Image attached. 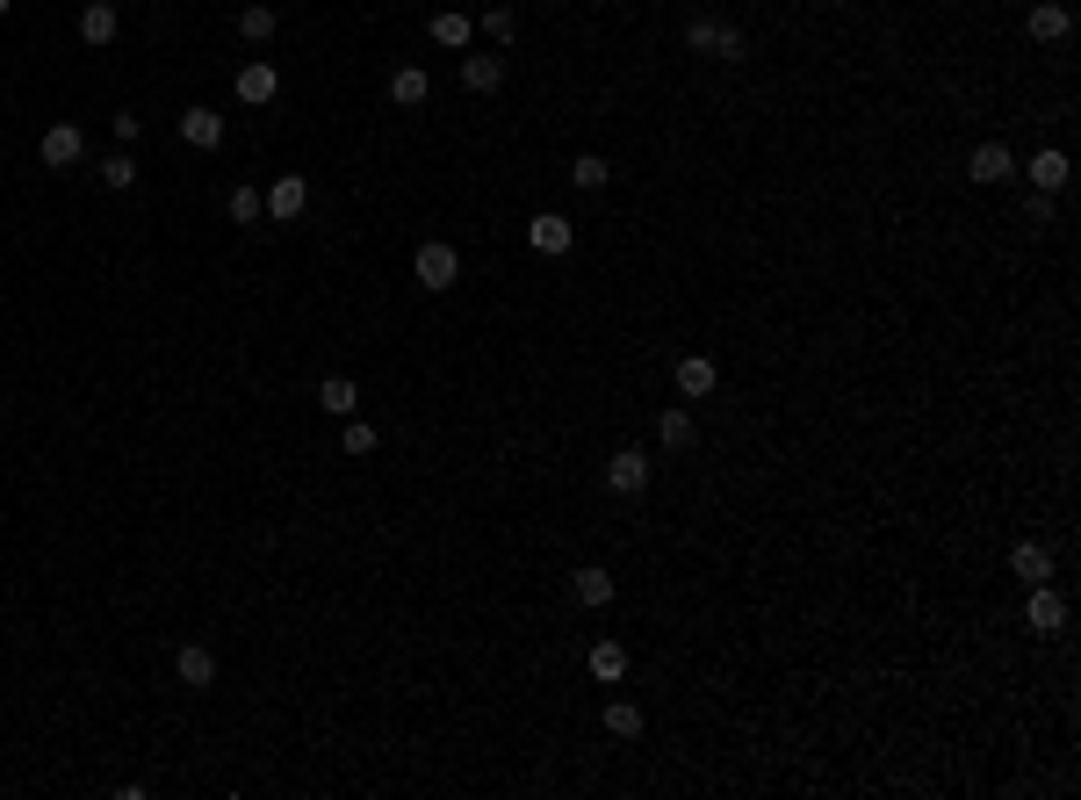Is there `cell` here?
I'll return each mask as SVG.
<instances>
[{
  "mask_svg": "<svg viewBox=\"0 0 1081 800\" xmlns=\"http://www.w3.org/2000/svg\"><path fill=\"white\" fill-rule=\"evenodd\" d=\"M469 36H476V22H469L462 8H440V15H433V44H447V51H469Z\"/></svg>",
  "mask_w": 1081,
  "mask_h": 800,
  "instance_id": "16",
  "label": "cell"
},
{
  "mask_svg": "<svg viewBox=\"0 0 1081 800\" xmlns=\"http://www.w3.org/2000/svg\"><path fill=\"white\" fill-rule=\"evenodd\" d=\"M303 209H310V181H303V174H281L275 188H267V217H281V224H296Z\"/></svg>",
  "mask_w": 1081,
  "mask_h": 800,
  "instance_id": "7",
  "label": "cell"
},
{
  "mask_svg": "<svg viewBox=\"0 0 1081 800\" xmlns=\"http://www.w3.org/2000/svg\"><path fill=\"white\" fill-rule=\"evenodd\" d=\"M527 245H533V253H570V245H577V224L555 217V209H541V217L527 224Z\"/></svg>",
  "mask_w": 1081,
  "mask_h": 800,
  "instance_id": "6",
  "label": "cell"
},
{
  "mask_svg": "<svg viewBox=\"0 0 1081 800\" xmlns=\"http://www.w3.org/2000/svg\"><path fill=\"white\" fill-rule=\"evenodd\" d=\"M606 729L613 735H642V707L635 699H613V707H606Z\"/></svg>",
  "mask_w": 1081,
  "mask_h": 800,
  "instance_id": "28",
  "label": "cell"
},
{
  "mask_svg": "<svg viewBox=\"0 0 1081 800\" xmlns=\"http://www.w3.org/2000/svg\"><path fill=\"white\" fill-rule=\"evenodd\" d=\"M714 58H721V66H743V58H750V36H743L736 22H721V36H714Z\"/></svg>",
  "mask_w": 1081,
  "mask_h": 800,
  "instance_id": "26",
  "label": "cell"
},
{
  "mask_svg": "<svg viewBox=\"0 0 1081 800\" xmlns=\"http://www.w3.org/2000/svg\"><path fill=\"white\" fill-rule=\"evenodd\" d=\"M591 679H599V685H620V679H628V649H620V642H599V649H591Z\"/></svg>",
  "mask_w": 1081,
  "mask_h": 800,
  "instance_id": "23",
  "label": "cell"
},
{
  "mask_svg": "<svg viewBox=\"0 0 1081 800\" xmlns=\"http://www.w3.org/2000/svg\"><path fill=\"white\" fill-rule=\"evenodd\" d=\"M606 490H620V498H642V490H649V454H642V448H620L613 462H606Z\"/></svg>",
  "mask_w": 1081,
  "mask_h": 800,
  "instance_id": "3",
  "label": "cell"
},
{
  "mask_svg": "<svg viewBox=\"0 0 1081 800\" xmlns=\"http://www.w3.org/2000/svg\"><path fill=\"white\" fill-rule=\"evenodd\" d=\"M714 383H721V368L706 361V353H686V361H678V390H686V397H706Z\"/></svg>",
  "mask_w": 1081,
  "mask_h": 800,
  "instance_id": "19",
  "label": "cell"
},
{
  "mask_svg": "<svg viewBox=\"0 0 1081 800\" xmlns=\"http://www.w3.org/2000/svg\"><path fill=\"white\" fill-rule=\"evenodd\" d=\"M570 181H577V188H606V181H613V166H606L599 152H577V166H570Z\"/></svg>",
  "mask_w": 1081,
  "mask_h": 800,
  "instance_id": "27",
  "label": "cell"
},
{
  "mask_svg": "<svg viewBox=\"0 0 1081 800\" xmlns=\"http://www.w3.org/2000/svg\"><path fill=\"white\" fill-rule=\"evenodd\" d=\"M1010 570L1024 577V584H1053V556L1038 548V541H1016V548H1010Z\"/></svg>",
  "mask_w": 1081,
  "mask_h": 800,
  "instance_id": "13",
  "label": "cell"
},
{
  "mask_svg": "<svg viewBox=\"0 0 1081 800\" xmlns=\"http://www.w3.org/2000/svg\"><path fill=\"white\" fill-rule=\"evenodd\" d=\"M275 30H281V15L267 8V0H253V8H239V36H245V44H267Z\"/></svg>",
  "mask_w": 1081,
  "mask_h": 800,
  "instance_id": "20",
  "label": "cell"
},
{
  "mask_svg": "<svg viewBox=\"0 0 1081 800\" xmlns=\"http://www.w3.org/2000/svg\"><path fill=\"white\" fill-rule=\"evenodd\" d=\"M426 94H433L426 66H396V72H390V102H396V108H418Z\"/></svg>",
  "mask_w": 1081,
  "mask_h": 800,
  "instance_id": "14",
  "label": "cell"
},
{
  "mask_svg": "<svg viewBox=\"0 0 1081 800\" xmlns=\"http://www.w3.org/2000/svg\"><path fill=\"white\" fill-rule=\"evenodd\" d=\"M1024 30L1038 36V44H1060L1067 30H1074V15H1067V0H1031V15H1024Z\"/></svg>",
  "mask_w": 1081,
  "mask_h": 800,
  "instance_id": "8",
  "label": "cell"
},
{
  "mask_svg": "<svg viewBox=\"0 0 1081 800\" xmlns=\"http://www.w3.org/2000/svg\"><path fill=\"white\" fill-rule=\"evenodd\" d=\"M714 36H721V22H692V30H686V44H692V51H714Z\"/></svg>",
  "mask_w": 1081,
  "mask_h": 800,
  "instance_id": "31",
  "label": "cell"
},
{
  "mask_svg": "<svg viewBox=\"0 0 1081 800\" xmlns=\"http://www.w3.org/2000/svg\"><path fill=\"white\" fill-rule=\"evenodd\" d=\"M260 217H267V195H260V188H231V224L253 231Z\"/></svg>",
  "mask_w": 1081,
  "mask_h": 800,
  "instance_id": "25",
  "label": "cell"
},
{
  "mask_svg": "<svg viewBox=\"0 0 1081 800\" xmlns=\"http://www.w3.org/2000/svg\"><path fill=\"white\" fill-rule=\"evenodd\" d=\"M231 88H239V102H275V94H281V72L275 66H267V58H253V66H239V80H231Z\"/></svg>",
  "mask_w": 1081,
  "mask_h": 800,
  "instance_id": "9",
  "label": "cell"
},
{
  "mask_svg": "<svg viewBox=\"0 0 1081 800\" xmlns=\"http://www.w3.org/2000/svg\"><path fill=\"white\" fill-rule=\"evenodd\" d=\"M346 433H340V448L346 454H376V426H360V418H340Z\"/></svg>",
  "mask_w": 1081,
  "mask_h": 800,
  "instance_id": "29",
  "label": "cell"
},
{
  "mask_svg": "<svg viewBox=\"0 0 1081 800\" xmlns=\"http://www.w3.org/2000/svg\"><path fill=\"white\" fill-rule=\"evenodd\" d=\"M513 30H519L513 8H491V15H483V36H498V44H513Z\"/></svg>",
  "mask_w": 1081,
  "mask_h": 800,
  "instance_id": "30",
  "label": "cell"
},
{
  "mask_svg": "<svg viewBox=\"0 0 1081 800\" xmlns=\"http://www.w3.org/2000/svg\"><path fill=\"white\" fill-rule=\"evenodd\" d=\"M102 188H108V195L138 188V159H130V152H108V159H102Z\"/></svg>",
  "mask_w": 1081,
  "mask_h": 800,
  "instance_id": "24",
  "label": "cell"
},
{
  "mask_svg": "<svg viewBox=\"0 0 1081 800\" xmlns=\"http://www.w3.org/2000/svg\"><path fill=\"white\" fill-rule=\"evenodd\" d=\"M8 8H15V0H0V15H8Z\"/></svg>",
  "mask_w": 1081,
  "mask_h": 800,
  "instance_id": "32",
  "label": "cell"
},
{
  "mask_svg": "<svg viewBox=\"0 0 1081 800\" xmlns=\"http://www.w3.org/2000/svg\"><path fill=\"white\" fill-rule=\"evenodd\" d=\"M354 404H360L354 375H325V383H318V411H332V418H354Z\"/></svg>",
  "mask_w": 1081,
  "mask_h": 800,
  "instance_id": "15",
  "label": "cell"
},
{
  "mask_svg": "<svg viewBox=\"0 0 1081 800\" xmlns=\"http://www.w3.org/2000/svg\"><path fill=\"white\" fill-rule=\"evenodd\" d=\"M570 599H577V606H613V577H606L599 563H584V570L570 577Z\"/></svg>",
  "mask_w": 1081,
  "mask_h": 800,
  "instance_id": "12",
  "label": "cell"
},
{
  "mask_svg": "<svg viewBox=\"0 0 1081 800\" xmlns=\"http://www.w3.org/2000/svg\"><path fill=\"white\" fill-rule=\"evenodd\" d=\"M1024 627H1031V635H1060V627H1067V599L1053 592V584H1031V599H1024Z\"/></svg>",
  "mask_w": 1081,
  "mask_h": 800,
  "instance_id": "4",
  "label": "cell"
},
{
  "mask_svg": "<svg viewBox=\"0 0 1081 800\" xmlns=\"http://www.w3.org/2000/svg\"><path fill=\"white\" fill-rule=\"evenodd\" d=\"M462 88L469 94H498L505 88V58H462Z\"/></svg>",
  "mask_w": 1081,
  "mask_h": 800,
  "instance_id": "18",
  "label": "cell"
},
{
  "mask_svg": "<svg viewBox=\"0 0 1081 800\" xmlns=\"http://www.w3.org/2000/svg\"><path fill=\"white\" fill-rule=\"evenodd\" d=\"M1031 188H1038V195L1067 188V152H1038V159H1031Z\"/></svg>",
  "mask_w": 1081,
  "mask_h": 800,
  "instance_id": "22",
  "label": "cell"
},
{
  "mask_svg": "<svg viewBox=\"0 0 1081 800\" xmlns=\"http://www.w3.org/2000/svg\"><path fill=\"white\" fill-rule=\"evenodd\" d=\"M80 36L87 44H116V0H94V8L80 15Z\"/></svg>",
  "mask_w": 1081,
  "mask_h": 800,
  "instance_id": "21",
  "label": "cell"
},
{
  "mask_svg": "<svg viewBox=\"0 0 1081 800\" xmlns=\"http://www.w3.org/2000/svg\"><path fill=\"white\" fill-rule=\"evenodd\" d=\"M455 281H462V253H455V245H418V289H433V297H440V289H455Z\"/></svg>",
  "mask_w": 1081,
  "mask_h": 800,
  "instance_id": "1",
  "label": "cell"
},
{
  "mask_svg": "<svg viewBox=\"0 0 1081 800\" xmlns=\"http://www.w3.org/2000/svg\"><path fill=\"white\" fill-rule=\"evenodd\" d=\"M692 433H700V426H692V411H686V404H670V411L656 418V440H664L670 454H686V448H692Z\"/></svg>",
  "mask_w": 1081,
  "mask_h": 800,
  "instance_id": "17",
  "label": "cell"
},
{
  "mask_svg": "<svg viewBox=\"0 0 1081 800\" xmlns=\"http://www.w3.org/2000/svg\"><path fill=\"white\" fill-rule=\"evenodd\" d=\"M1010 174H1016L1010 144H996V138H988V144H974V181H980V188H996V181H1010Z\"/></svg>",
  "mask_w": 1081,
  "mask_h": 800,
  "instance_id": "10",
  "label": "cell"
},
{
  "mask_svg": "<svg viewBox=\"0 0 1081 800\" xmlns=\"http://www.w3.org/2000/svg\"><path fill=\"white\" fill-rule=\"evenodd\" d=\"M116 8H123V0H116Z\"/></svg>",
  "mask_w": 1081,
  "mask_h": 800,
  "instance_id": "33",
  "label": "cell"
},
{
  "mask_svg": "<svg viewBox=\"0 0 1081 800\" xmlns=\"http://www.w3.org/2000/svg\"><path fill=\"white\" fill-rule=\"evenodd\" d=\"M173 679L188 685V693H209V685H217V657H209L203 642H181L173 649Z\"/></svg>",
  "mask_w": 1081,
  "mask_h": 800,
  "instance_id": "5",
  "label": "cell"
},
{
  "mask_svg": "<svg viewBox=\"0 0 1081 800\" xmlns=\"http://www.w3.org/2000/svg\"><path fill=\"white\" fill-rule=\"evenodd\" d=\"M36 152H44V166H51V174H66V166H80V159H87V138H80V123H51V130L36 138Z\"/></svg>",
  "mask_w": 1081,
  "mask_h": 800,
  "instance_id": "2",
  "label": "cell"
},
{
  "mask_svg": "<svg viewBox=\"0 0 1081 800\" xmlns=\"http://www.w3.org/2000/svg\"><path fill=\"white\" fill-rule=\"evenodd\" d=\"M181 138H188L195 152H217L223 144V116L217 108H188V116H181Z\"/></svg>",
  "mask_w": 1081,
  "mask_h": 800,
  "instance_id": "11",
  "label": "cell"
}]
</instances>
